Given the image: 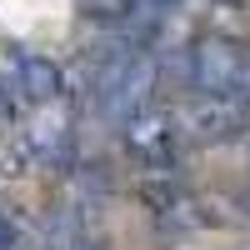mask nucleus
I'll return each mask as SVG.
<instances>
[{
	"label": "nucleus",
	"mask_w": 250,
	"mask_h": 250,
	"mask_svg": "<svg viewBox=\"0 0 250 250\" xmlns=\"http://www.w3.org/2000/svg\"><path fill=\"white\" fill-rule=\"evenodd\" d=\"M155 75H160V65H155L150 50H120V55H110L105 65H100V75H95V105H100V115L125 130L135 115L150 110Z\"/></svg>",
	"instance_id": "1"
},
{
	"label": "nucleus",
	"mask_w": 250,
	"mask_h": 250,
	"mask_svg": "<svg viewBox=\"0 0 250 250\" xmlns=\"http://www.w3.org/2000/svg\"><path fill=\"white\" fill-rule=\"evenodd\" d=\"M245 65H250V45L225 40V35H205V40L190 45V55H185V80H190V90H200V95L240 100ZM240 105H245V100H240Z\"/></svg>",
	"instance_id": "2"
},
{
	"label": "nucleus",
	"mask_w": 250,
	"mask_h": 250,
	"mask_svg": "<svg viewBox=\"0 0 250 250\" xmlns=\"http://www.w3.org/2000/svg\"><path fill=\"white\" fill-rule=\"evenodd\" d=\"M175 125H180V135H190L200 145H225V140H240L250 130V105L225 100V95H195L175 115Z\"/></svg>",
	"instance_id": "3"
},
{
	"label": "nucleus",
	"mask_w": 250,
	"mask_h": 250,
	"mask_svg": "<svg viewBox=\"0 0 250 250\" xmlns=\"http://www.w3.org/2000/svg\"><path fill=\"white\" fill-rule=\"evenodd\" d=\"M175 145H180V125L165 110H145V115H135L125 125V150H130V160H140L145 170H170Z\"/></svg>",
	"instance_id": "4"
},
{
	"label": "nucleus",
	"mask_w": 250,
	"mask_h": 250,
	"mask_svg": "<svg viewBox=\"0 0 250 250\" xmlns=\"http://www.w3.org/2000/svg\"><path fill=\"white\" fill-rule=\"evenodd\" d=\"M20 160L35 165H65L70 160V120L60 110H40L30 120V130L20 135Z\"/></svg>",
	"instance_id": "5"
},
{
	"label": "nucleus",
	"mask_w": 250,
	"mask_h": 250,
	"mask_svg": "<svg viewBox=\"0 0 250 250\" xmlns=\"http://www.w3.org/2000/svg\"><path fill=\"white\" fill-rule=\"evenodd\" d=\"M15 85H20V95H25L30 105H55L60 90H65V75H60V65L45 60V55H20Z\"/></svg>",
	"instance_id": "6"
},
{
	"label": "nucleus",
	"mask_w": 250,
	"mask_h": 250,
	"mask_svg": "<svg viewBox=\"0 0 250 250\" xmlns=\"http://www.w3.org/2000/svg\"><path fill=\"white\" fill-rule=\"evenodd\" d=\"M90 10H95V15H125V10H130V0H90Z\"/></svg>",
	"instance_id": "7"
},
{
	"label": "nucleus",
	"mask_w": 250,
	"mask_h": 250,
	"mask_svg": "<svg viewBox=\"0 0 250 250\" xmlns=\"http://www.w3.org/2000/svg\"><path fill=\"white\" fill-rule=\"evenodd\" d=\"M0 250H15V220L5 215V205H0Z\"/></svg>",
	"instance_id": "8"
},
{
	"label": "nucleus",
	"mask_w": 250,
	"mask_h": 250,
	"mask_svg": "<svg viewBox=\"0 0 250 250\" xmlns=\"http://www.w3.org/2000/svg\"><path fill=\"white\" fill-rule=\"evenodd\" d=\"M10 120H15V110H10V95L0 90V130H10Z\"/></svg>",
	"instance_id": "9"
},
{
	"label": "nucleus",
	"mask_w": 250,
	"mask_h": 250,
	"mask_svg": "<svg viewBox=\"0 0 250 250\" xmlns=\"http://www.w3.org/2000/svg\"><path fill=\"white\" fill-rule=\"evenodd\" d=\"M75 250H105V245H100V240H80Z\"/></svg>",
	"instance_id": "10"
},
{
	"label": "nucleus",
	"mask_w": 250,
	"mask_h": 250,
	"mask_svg": "<svg viewBox=\"0 0 250 250\" xmlns=\"http://www.w3.org/2000/svg\"><path fill=\"white\" fill-rule=\"evenodd\" d=\"M245 210H250V195H245Z\"/></svg>",
	"instance_id": "11"
}]
</instances>
